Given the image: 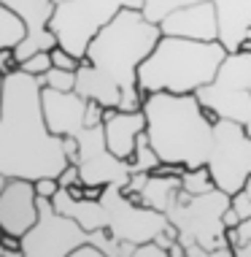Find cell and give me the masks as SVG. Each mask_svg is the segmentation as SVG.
Segmentation results:
<instances>
[{"label":"cell","instance_id":"cell-1","mask_svg":"<svg viewBox=\"0 0 251 257\" xmlns=\"http://www.w3.org/2000/svg\"><path fill=\"white\" fill-rule=\"evenodd\" d=\"M159 38V25L149 22L143 11L122 9L89 41V49L76 71V92L106 108L138 111L143 106L138 68Z\"/></svg>","mask_w":251,"mask_h":257},{"label":"cell","instance_id":"cell-2","mask_svg":"<svg viewBox=\"0 0 251 257\" xmlns=\"http://www.w3.org/2000/svg\"><path fill=\"white\" fill-rule=\"evenodd\" d=\"M44 84L38 76L17 68L6 76L0 106V176L44 179L60 176L71 165L65 155V136L49 130L41 100Z\"/></svg>","mask_w":251,"mask_h":257},{"label":"cell","instance_id":"cell-3","mask_svg":"<svg viewBox=\"0 0 251 257\" xmlns=\"http://www.w3.org/2000/svg\"><path fill=\"white\" fill-rule=\"evenodd\" d=\"M146 136L162 163L200 168L208 163L213 144V124L219 116L211 114L197 92H151L143 95Z\"/></svg>","mask_w":251,"mask_h":257},{"label":"cell","instance_id":"cell-4","mask_svg":"<svg viewBox=\"0 0 251 257\" xmlns=\"http://www.w3.org/2000/svg\"><path fill=\"white\" fill-rule=\"evenodd\" d=\"M227 57L221 41H192L178 36H162L151 54L138 68V87L143 95L151 92H197L211 84L219 65Z\"/></svg>","mask_w":251,"mask_h":257},{"label":"cell","instance_id":"cell-5","mask_svg":"<svg viewBox=\"0 0 251 257\" xmlns=\"http://www.w3.org/2000/svg\"><path fill=\"white\" fill-rule=\"evenodd\" d=\"M227 206L229 195L219 187H213L211 192H203V195H186L184 190H178V200L167 211V217L178 227L181 246L200 244L208 249L211 257L232 254V246L224 238V222H221V214Z\"/></svg>","mask_w":251,"mask_h":257},{"label":"cell","instance_id":"cell-6","mask_svg":"<svg viewBox=\"0 0 251 257\" xmlns=\"http://www.w3.org/2000/svg\"><path fill=\"white\" fill-rule=\"evenodd\" d=\"M146 0H65L54 6L52 14V33L57 36L60 46L68 49L73 57L84 60L89 41L106 27L122 9L143 11Z\"/></svg>","mask_w":251,"mask_h":257},{"label":"cell","instance_id":"cell-7","mask_svg":"<svg viewBox=\"0 0 251 257\" xmlns=\"http://www.w3.org/2000/svg\"><path fill=\"white\" fill-rule=\"evenodd\" d=\"M205 165L219 190L227 195L240 192L251 179V133L246 124L219 116L213 124V144Z\"/></svg>","mask_w":251,"mask_h":257},{"label":"cell","instance_id":"cell-8","mask_svg":"<svg viewBox=\"0 0 251 257\" xmlns=\"http://www.w3.org/2000/svg\"><path fill=\"white\" fill-rule=\"evenodd\" d=\"M197 98L211 114L246 124L251 116V54L227 52L216 79L197 89Z\"/></svg>","mask_w":251,"mask_h":257},{"label":"cell","instance_id":"cell-9","mask_svg":"<svg viewBox=\"0 0 251 257\" xmlns=\"http://www.w3.org/2000/svg\"><path fill=\"white\" fill-rule=\"evenodd\" d=\"M92 241V230H84L73 217L57 211L52 198L38 195V219L22 235V254L27 257H71L76 246Z\"/></svg>","mask_w":251,"mask_h":257},{"label":"cell","instance_id":"cell-10","mask_svg":"<svg viewBox=\"0 0 251 257\" xmlns=\"http://www.w3.org/2000/svg\"><path fill=\"white\" fill-rule=\"evenodd\" d=\"M100 200L108 208V233L119 244H143L157 238L165 227H170V217L151 206H138L127 198L122 184H106Z\"/></svg>","mask_w":251,"mask_h":257},{"label":"cell","instance_id":"cell-11","mask_svg":"<svg viewBox=\"0 0 251 257\" xmlns=\"http://www.w3.org/2000/svg\"><path fill=\"white\" fill-rule=\"evenodd\" d=\"M79 173L84 184L92 187H106V184H122L127 187L132 176V165L130 160L116 157L106 144V133L103 124L95 127H84L79 130Z\"/></svg>","mask_w":251,"mask_h":257},{"label":"cell","instance_id":"cell-12","mask_svg":"<svg viewBox=\"0 0 251 257\" xmlns=\"http://www.w3.org/2000/svg\"><path fill=\"white\" fill-rule=\"evenodd\" d=\"M9 9L17 14L27 27V36L14 46L19 62H25L27 57H33L36 52H52L54 46H60L57 36L52 33V14H54V0H3Z\"/></svg>","mask_w":251,"mask_h":257},{"label":"cell","instance_id":"cell-13","mask_svg":"<svg viewBox=\"0 0 251 257\" xmlns=\"http://www.w3.org/2000/svg\"><path fill=\"white\" fill-rule=\"evenodd\" d=\"M38 219V192L30 179H6L0 187V230L22 235Z\"/></svg>","mask_w":251,"mask_h":257},{"label":"cell","instance_id":"cell-14","mask_svg":"<svg viewBox=\"0 0 251 257\" xmlns=\"http://www.w3.org/2000/svg\"><path fill=\"white\" fill-rule=\"evenodd\" d=\"M159 30H162V36H178L192 41H221L216 0H197V3L170 11L159 22Z\"/></svg>","mask_w":251,"mask_h":257},{"label":"cell","instance_id":"cell-15","mask_svg":"<svg viewBox=\"0 0 251 257\" xmlns=\"http://www.w3.org/2000/svg\"><path fill=\"white\" fill-rule=\"evenodd\" d=\"M44 100V116L52 133L57 136H79V130L87 127L84 116H87V98L79 95L76 89L71 92H60V89L44 87L41 92Z\"/></svg>","mask_w":251,"mask_h":257},{"label":"cell","instance_id":"cell-16","mask_svg":"<svg viewBox=\"0 0 251 257\" xmlns=\"http://www.w3.org/2000/svg\"><path fill=\"white\" fill-rule=\"evenodd\" d=\"M146 130V114L143 108L138 111H122V108H106L103 114V133L106 144L116 157L130 160L135 152V141Z\"/></svg>","mask_w":251,"mask_h":257},{"label":"cell","instance_id":"cell-17","mask_svg":"<svg viewBox=\"0 0 251 257\" xmlns=\"http://www.w3.org/2000/svg\"><path fill=\"white\" fill-rule=\"evenodd\" d=\"M178 190H181V176H165V173H149L146 182L141 187L143 203L157 208V211H170L178 200Z\"/></svg>","mask_w":251,"mask_h":257},{"label":"cell","instance_id":"cell-18","mask_svg":"<svg viewBox=\"0 0 251 257\" xmlns=\"http://www.w3.org/2000/svg\"><path fill=\"white\" fill-rule=\"evenodd\" d=\"M27 36L25 22L0 0V49H14Z\"/></svg>","mask_w":251,"mask_h":257},{"label":"cell","instance_id":"cell-19","mask_svg":"<svg viewBox=\"0 0 251 257\" xmlns=\"http://www.w3.org/2000/svg\"><path fill=\"white\" fill-rule=\"evenodd\" d=\"M159 163H162V160H159V155L154 152V147H151V141H149V136H146V130H143V133L138 136L135 152H132V157H130L132 173H151Z\"/></svg>","mask_w":251,"mask_h":257},{"label":"cell","instance_id":"cell-20","mask_svg":"<svg viewBox=\"0 0 251 257\" xmlns=\"http://www.w3.org/2000/svg\"><path fill=\"white\" fill-rule=\"evenodd\" d=\"M213 176L208 171V165H200V168H186L184 176H181V190L186 195H203V192L213 190Z\"/></svg>","mask_w":251,"mask_h":257},{"label":"cell","instance_id":"cell-21","mask_svg":"<svg viewBox=\"0 0 251 257\" xmlns=\"http://www.w3.org/2000/svg\"><path fill=\"white\" fill-rule=\"evenodd\" d=\"M189 3H197V0H146V6H143V17L149 19V22L159 25L170 11L181 9V6H189Z\"/></svg>","mask_w":251,"mask_h":257},{"label":"cell","instance_id":"cell-22","mask_svg":"<svg viewBox=\"0 0 251 257\" xmlns=\"http://www.w3.org/2000/svg\"><path fill=\"white\" fill-rule=\"evenodd\" d=\"M41 84L49 89H60V92H71L76 89V71H65V68H49L44 76H38Z\"/></svg>","mask_w":251,"mask_h":257},{"label":"cell","instance_id":"cell-23","mask_svg":"<svg viewBox=\"0 0 251 257\" xmlns=\"http://www.w3.org/2000/svg\"><path fill=\"white\" fill-rule=\"evenodd\" d=\"M25 73H33V76H44L49 68H52V54L49 52H36L33 57H27L25 62H19Z\"/></svg>","mask_w":251,"mask_h":257},{"label":"cell","instance_id":"cell-24","mask_svg":"<svg viewBox=\"0 0 251 257\" xmlns=\"http://www.w3.org/2000/svg\"><path fill=\"white\" fill-rule=\"evenodd\" d=\"M235 257H251V217L240 219L238 225V244L232 246Z\"/></svg>","mask_w":251,"mask_h":257},{"label":"cell","instance_id":"cell-25","mask_svg":"<svg viewBox=\"0 0 251 257\" xmlns=\"http://www.w3.org/2000/svg\"><path fill=\"white\" fill-rule=\"evenodd\" d=\"M52 65L54 68H65V71H79V65H81V60L79 57H73L68 49H62V46H54L52 52Z\"/></svg>","mask_w":251,"mask_h":257},{"label":"cell","instance_id":"cell-26","mask_svg":"<svg viewBox=\"0 0 251 257\" xmlns=\"http://www.w3.org/2000/svg\"><path fill=\"white\" fill-rule=\"evenodd\" d=\"M229 206L240 214V219H248L251 217V195H248L246 187H243L240 192H235V195H229Z\"/></svg>","mask_w":251,"mask_h":257},{"label":"cell","instance_id":"cell-27","mask_svg":"<svg viewBox=\"0 0 251 257\" xmlns=\"http://www.w3.org/2000/svg\"><path fill=\"white\" fill-rule=\"evenodd\" d=\"M60 190V179L57 176H44V179H36V192L44 198H54Z\"/></svg>","mask_w":251,"mask_h":257},{"label":"cell","instance_id":"cell-28","mask_svg":"<svg viewBox=\"0 0 251 257\" xmlns=\"http://www.w3.org/2000/svg\"><path fill=\"white\" fill-rule=\"evenodd\" d=\"M167 257V249L162 246V244H157L154 238L151 241H143V244H138L135 246V257Z\"/></svg>","mask_w":251,"mask_h":257},{"label":"cell","instance_id":"cell-29","mask_svg":"<svg viewBox=\"0 0 251 257\" xmlns=\"http://www.w3.org/2000/svg\"><path fill=\"white\" fill-rule=\"evenodd\" d=\"M103 114H106V106H100L97 100H89V103H87V116H84V122H87V127H95V124H103Z\"/></svg>","mask_w":251,"mask_h":257},{"label":"cell","instance_id":"cell-30","mask_svg":"<svg viewBox=\"0 0 251 257\" xmlns=\"http://www.w3.org/2000/svg\"><path fill=\"white\" fill-rule=\"evenodd\" d=\"M57 179H60V187H73V184H81V173H79V165H76V163H71V165H68L65 171L60 173Z\"/></svg>","mask_w":251,"mask_h":257},{"label":"cell","instance_id":"cell-31","mask_svg":"<svg viewBox=\"0 0 251 257\" xmlns=\"http://www.w3.org/2000/svg\"><path fill=\"white\" fill-rule=\"evenodd\" d=\"M19 68V60L17 54H14V49H0V71H3L6 76L14 73Z\"/></svg>","mask_w":251,"mask_h":257},{"label":"cell","instance_id":"cell-32","mask_svg":"<svg viewBox=\"0 0 251 257\" xmlns=\"http://www.w3.org/2000/svg\"><path fill=\"white\" fill-rule=\"evenodd\" d=\"M71 257H106V252H103V249L97 246V244H92V241H84L81 246L73 249Z\"/></svg>","mask_w":251,"mask_h":257},{"label":"cell","instance_id":"cell-33","mask_svg":"<svg viewBox=\"0 0 251 257\" xmlns=\"http://www.w3.org/2000/svg\"><path fill=\"white\" fill-rule=\"evenodd\" d=\"M221 222H224V227H238L240 225V214L235 211L232 206H227L224 214H221Z\"/></svg>","mask_w":251,"mask_h":257},{"label":"cell","instance_id":"cell-34","mask_svg":"<svg viewBox=\"0 0 251 257\" xmlns=\"http://www.w3.org/2000/svg\"><path fill=\"white\" fill-rule=\"evenodd\" d=\"M235 52H243V54H251V33L246 38H240V44H238V49Z\"/></svg>","mask_w":251,"mask_h":257},{"label":"cell","instance_id":"cell-35","mask_svg":"<svg viewBox=\"0 0 251 257\" xmlns=\"http://www.w3.org/2000/svg\"><path fill=\"white\" fill-rule=\"evenodd\" d=\"M3 92H6V73L0 71V106H3Z\"/></svg>","mask_w":251,"mask_h":257},{"label":"cell","instance_id":"cell-36","mask_svg":"<svg viewBox=\"0 0 251 257\" xmlns=\"http://www.w3.org/2000/svg\"><path fill=\"white\" fill-rule=\"evenodd\" d=\"M0 257H17V254H14V252H11V249H9V246H6V244H3V241H0Z\"/></svg>","mask_w":251,"mask_h":257},{"label":"cell","instance_id":"cell-37","mask_svg":"<svg viewBox=\"0 0 251 257\" xmlns=\"http://www.w3.org/2000/svg\"><path fill=\"white\" fill-rule=\"evenodd\" d=\"M246 130H248V133H251V116H248V122H246ZM246 190H248V195H251V179H248V182H246Z\"/></svg>","mask_w":251,"mask_h":257},{"label":"cell","instance_id":"cell-38","mask_svg":"<svg viewBox=\"0 0 251 257\" xmlns=\"http://www.w3.org/2000/svg\"><path fill=\"white\" fill-rule=\"evenodd\" d=\"M6 184V176H0V187H3ZM0 233H3V230H0Z\"/></svg>","mask_w":251,"mask_h":257},{"label":"cell","instance_id":"cell-39","mask_svg":"<svg viewBox=\"0 0 251 257\" xmlns=\"http://www.w3.org/2000/svg\"><path fill=\"white\" fill-rule=\"evenodd\" d=\"M54 3H65V0H54Z\"/></svg>","mask_w":251,"mask_h":257}]
</instances>
